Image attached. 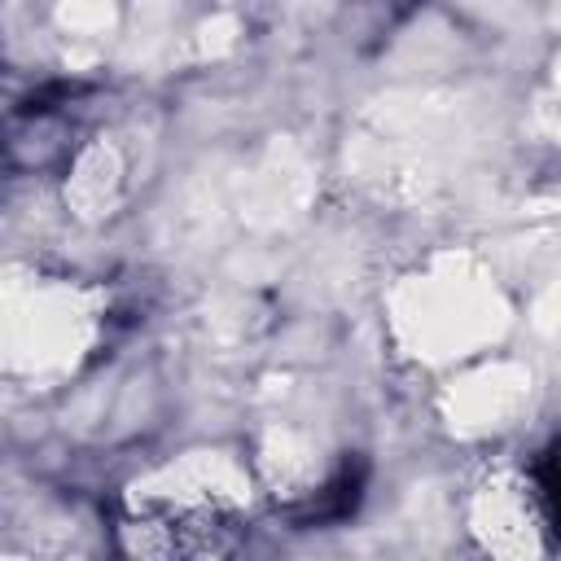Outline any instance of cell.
Segmentation results:
<instances>
[{
    "instance_id": "1",
    "label": "cell",
    "mask_w": 561,
    "mask_h": 561,
    "mask_svg": "<svg viewBox=\"0 0 561 561\" xmlns=\"http://www.w3.org/2000/svg\"><path fill=\"white\" fill-rule=\"evenodd\" d=\"M535 500H539L548 530L561 539V443H552L535 469Z\"/></svg>"
}]
</instances>
